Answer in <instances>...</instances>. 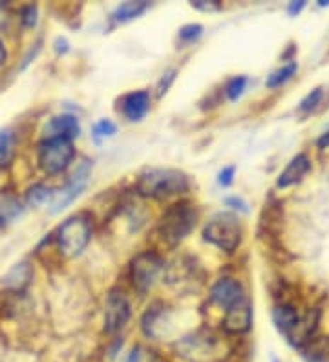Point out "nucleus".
Segmentation results:
<instances>
[{"label": "nucleus", "instance_id": "f257e3e1", "mask_svg": "<svg viewBox=\"0 0 329 362\" xmlns=\"http://www.w3.org/2000/svg\"><path fill=\"white\" fill-rule=\"evenodd\" d=\"M136 190L145 198H171L189 190V177L175 168H149L137 180Z\"/></svg>", "mask_w": 329, "mask_h": 362}, {"label": "nucleus", "instance_id": "a878e982", "mask_svg": "<svg viewBox=\"0 0 329 362\" xmlns=\"http://www.w3.org/2000/svg\"><path fill=\"white\" fill-rule=\"evenodd\" d=\"M115 130L117 129H115V124L112 123V121L101 119L99 123H96V127H93V137H96V141H101L105 137L114 136Z\"/></svg>", "mask_w": 329, "mask_h": 362}, {"label": "nucleus", "instance_id": "f03ea898", "mask_svg": "<svg viewBox=\"0 0 329 362\" xmlns=\"http://www.w3.org/2000/svg\"><path fill=\"white\" fill-rule=\"evenodd\" d=\"M174 349L175 355L187 362H216L225 355V348L219 337L205 329L178 340Z\"/></svg>", "mask_w": 329, "mask_h": 362}, {"label": "nucleus", "instance_id": "423d86ee", "mask_svg": "<svg viewBox=\"0 0 329 362\" xmlns=\"http://www.w3.org/2000/svg\"><path fill=\"white\" fill-rule=\"evenodd\" d=\"M75 156V148L71 139L66 137H52L39 145V167L46 174L64 173Z\"/></svg>", "mask_w": 329, "mask_h": 362}, {"label": "nucleus", "instance_id": "20e7f679", "mask_svg": "<svg viewBox=\"0 0 329 362\" xmlns=\"http://www.w3.org/2000/svg\"><path fill=\"white\" fill-rule=\"evenodd\" d=\"M55 238H57L59 251L66 258L79 257L92 238V221L88 214H75L59 227Z\"/></svg>", "mask_w": 329, "mask_h": 362}, {"label": "nucleus", "instance_id": "393cba45", "mask_svg": "<svg viewBox=\"0 0 329 362\" xmlns=\"http://www.w3.org/2000/svg\"><path fill=\"white\" fill-rule=\"evenodd\" d=\"M246 86H247V79H246V77H234V79H231L227 83V88H225V93H227V98L231 99V101H236V99L240 98L241 93H243Z\"/></svg>", "mask_w": 329, "mask_h": 362}, {"label": "nucleus", "instance_id": "2eb2a0df", "mask_svg": "<svg viewBox=\"0 0 329 362\" xmlns=\"http://www.w3.org/2000/svg\"><path fill=\"white\" fill-rule=\"evenodd\" d=\"M311 163H309V159H307L306 154H299L296 158L291 159V163L285 167L284 173L280 174L278 177V187L280 189H285V187H291L294 183H299L304 176L307 174Z\"/></svg>", "mask_w": 329, "mask_h": 362}, {"label": "nucleus", "instance_id": "bb28decb", "mask_svg": "<svg viewBox=\"0 0 329 362\" xmlns=\"http://www.w3.org/2000/svg\"><path fill=\"white\" fill-rule=\"evenodd\" d=\"M203 33V26L200 24H187L180 30V40L183 42H194L196 39H200Z\"/></svg>", "mask_w": 329, "mask_h": 362}, {"label": "nucleus", "instance_id": "aec40b11", "mask_svg": "<svg viewBox=\"0 0 329 362\" xmlns=\"http://www.w3.org/2000/svg\"><path fill=\"white\" fill-rule=\"evenodd\" d=\"M21 214H22V207L17 199L13 198L4 199V202L0 204V227H4L8 226V223H11V221H15Z\"/></svg>", "mask_w": 329, "mask_h": 362}, {"label": "nucleus", "instance_id": "6e6552de", "mask_svg": "<svg viewBox=\"0 0 329 362\" xmlns=\"http://www.w3.org/2000/svg\"><path fill=\"white\" fill-rule=\"evenodd\" d=\"M90 173H92V163H90V161H83V163L77 167V170L71 174L68 183H66L62 189H59L57 192H53L48 205L50 214H59V212L64 211L75 198H79L81 192L86 189L88 180H90Z\"/></svg>", "mask_w": 329, "mask_h": 362}, {"label": "nucleus", "instance_id": "dca6fc26", "mask_svg": "<svg viewBox=\"0 0 329 362\" xmlns=\"http://www.w3.org/2000/svg\"><path fill=\"white\" fill-rule=\"evenodd\" d=\"M31 276H33L31 265L28 264V262H21V264L13 265V267L2 276V286H4L6 289H11V291H22V289L30 284Z\"/></svg>", "mask_w": 329, "mask_h": 362}, {"label": "nucleus", "instance_id": "72a5a7b5", "mask_svg": "<svg viewBox=\"0 0 329 362\" xmlns=\"http://www.w3.org/2000/svg\"><path fill=\"white\" fill-rule=\"evenodd\" d=\"M6 57H8V52H6L4 45L0 42V66H2V64H4V62H6Z\"/></svg>", "mask_w": 329, "mask_h": 362}, {"label": "nucleus", "instance_id": "39448f33", "mask_svg": "<svg viewBox=\"0 0 329 362\" xmlns=\"http://www.w3.org/2000/svg\"><path fill=\"white\" fill-rule=\"evenodd\" d=\"M203 238L225 252H233L241 242V226L231 212H218L207 221Z\"/></svg>", "mask_w": 329, "mask_h": 362}, {"label": "nucleus", "instance_id": "4468645a", "mask_svg": "<svg viewBox=\"0 0 329 362\" xmlns=\"http://www.w3.org/2000/svg\"><path fill=\"white\" fill-rule=\"evenodd\" d=\"M79 132H81L79 121L75 119L74 115H57V117H53V119L44 127L46 139H52V137H66V139H74V137L79 136Z\"/></svg>", "mask_w": 329, "mask_h": 362}, {"label": "nucleus", "instance_id": "9b49d317", "mask_svg": "<svg viewBox=\"0 0 329 362\" xmlns=\"http://www.w3.org/2000/svg\"><path fill=\"white\" fill-rule=\"evenodd\" d=\"M246 298V293H243V287L238 280L234 279H221L212 286L211 289V300L216 305L229 310L236 305L238 302H241Z\"/></svg>", "mask_w": 329, "mask_h": 362}, {"label": "nucleus", "instance_id": "6ab92c4d", "mask_svg": "<svg viewBox=\"0 0 329 362\" xmlns=\"http://www.w3.org/2000/svg\"><path fill=\"white\" fill-rule=\"evenodd\" d=\"M146 8H149V2H123L117 6L112 17L115 23H128L132 18H137L141 13H145Z\"/></svg>", "mask_w": 329, "mask_h": 362}, {"label": "nucleus", "instance_id": "7c9ffc66", "mask_svg": "<svg viewBox=\"0 0 329 362\" xmlns=\"http://www.w3.org/2000/svg\"><path fill=\"white\" fill-rule=\"evenodd\" d=\"M233 177H234V167H225L218 176V183L224 187H229L233 183Z\"/></svg>", "mask_w": 329, "mask_h": 362}, {"label": "nucleus", "instance_id": "ddd939ff", "mask_svg": "<svg viewBox=\"0 0 329 362\" xmlns=\"http://www.w3.org/2000/svg\"><path fill=\"white\" fill-rule=\"evenodd\" d=\"M150 108V95L145 90L127 93L121 99V112L128 121H141Z\"/></svg>", "mask_w": 329, "mask_h": 362}, {"label": "nucleus", "instance_id": "f3484780", "mask_svg": "<svg viewBox=\"0 0 329 362\" xmlns=\"http://www.w3.org/2000/svg\"><path fill=\"white\" fill-rule=\"evenodd\" d=\"M299 318L300 313L289 304L277 305V308L272 310V320H275V324H277V327L280 329V333L284 337L289 335V332L293 329Z\"/></svg>", "mask_w": 329, "mask_h": 362}, {"label": "nucleus", "instance_id": "2f4dec72", "mask_svg": "<svg viewBox=\"0 0 329 362\" xmlns=\"http://www.w3.org/2000/svg\"><path fill=\"white\" fill-rule=\"evenodd\" d=\"M225 204H227V205H233L234 209H240V211H243V212L247 211L246 204H243V202H241L240 198H227V199H225Z\"/></svg>", "mask_w": 329, "mask_h": 362}, {"label": "nucleus", "instance_id": "9d476101", "mask_svg": "<svg viewBox=\"0 0 329 362\" xmlns=\"http://www.w3.org/2000/svg\"><path fill=\"white\" fill-rule=\"evenodd\" d=\"M250 324H253V310H250L249 300L243 298L236 305L225 310L221 327H224L225 333H229V335H241V333L249 332Z\"/></svg>", "mask_w": 329, "mask_h": 362}, {"label": "nucleus", "instance_id": "f8f14e48", "mask_svg": "<svg viewBox=\"0 0 329 362\" xmlns=\"http://www.w3.org/2000/svg\"><path fill=\"white\" fill-rule=\"evenodd\" d=\"M316 324H318V310H309L306 313H300V318L296 320L294 327L285 339L289 340L293 346H296V348H302L304 344H307L311 340L313 333L316 329Z\"/></svg>", "mask_w": 329, "mask_h": 362}, {"label": "nucleus", "instance_id": "cd10ccee", "mask_svg": "<svg viewBox=\"0 0 329 362\" xmlns=\"http://www.w3.org/2000/svg\"><path fill=\"white\" fill-rule=\"evenodd\" d=\"M321 98H322V88H315L311 93H309V95H307L306 99H304L302 103H300V110H304V112L313 110V108L318 105Z\"/></svg>", "mask_w": 329, "mask_h": 362}, {"label": "nucleus", "instance_id": "473e14b6", "mask_svg": "<svg viewBox=\"0 0 329 362\" xmlns=\"http://www.w3.org/2000/svg\"><path fill=\"white\" fill-rule=\"evenodd\" d=\"M306 6V2H291V6L287 8V11H289V15H296L300 13V9Z\"/></svg>", "mask_w": 329, "mask_h": 362}, {"label": "nucleus", "instance_id": "c756f323", "mask_svg": "<svg viewBox=\"0 0 329 362\" xmlns=\"http://www.w3.org/2000/svg\"><path fill=\"white\" fill-rule=\"evenodd\" d=\"M192 8L200 9V11H218L221 6H219L218 0H196V2H192Z\"/></svg>", "mask_w": 329, "mask_h": 362}, {"label": "nucleus", "instance_id": "b1692460", "mask_svg": "<svg viewBox=\"0 0 329 362\" xmlns=\"http://www.w3.org/2000/svg\"><path fill=\"white\" fill-rule=\"evenodd\" d=\"M127 362H159V358L154 349L145 348V346H136L128 355Z\"/></svg>", "mask_w": 329, "mask_h": 362}, {"label": "nucleus", "instance_id": "a211bd4d", "mask_svg": "<svg viewBox=\"0 0 329 362\" xmlns=\"http://www.w3.org/2000/svg\"><path fill=\"white\" fill-rule=\"evenodd\" d=\"M17 137L9 129L0 130V167H8L15 158Z\"/></svg>", "mask_w": 329, "mask_h": 362}, {"label": "nucleus", "instance_id": "5701e85b", "mask_svg": "<svg viewBox=\"0 0 329 362\" xmlns=\"http://www.w3.org/2000/svg\"><path fill=\"white\" fill-rule=\"evenodd\" d=\"M307 355L315 362H329V337L316 340L315 344L309 346Z\"/></svg>", "mask_w": 329, "mask_h": 362}, {"label": "nucleus", "instance_id": "412c9836", "mask_svg": "<svg viewBox=\"0 0 329 362\" xmlns=\"http://www.w3.org/2000/svg\"><path fill=\"white\" fill-rule=\"evenodd\" d=\"M296 62H289V64H285L284 68H280V70L272 71L271 76L267 77V81H265V84H267L269 88H277V86H280V84L287 83V81L291 79V77L296 74Z\"/></svg>", "mask_w": 329, "mask_h": 362}, {"label": "nucleus", "instance_id": "4be33fe9", "mask_svg": "<svg viewBox=\"0 0 329 362\" xmlns=\"http://www.w3.org/2000/svg\"><path fill=\"white\" fill-rule=\"evenodd\" d=\"M52 196H53V192L48 189V187L35 185L28 190L26 204L30 205V207H37V205H42V204H46V202H50V199H52Z\"/></svg>", "mask_w": 329, "mask_h": 362}, {"label": "nucleus", "instance_id": "c85d7f7f", "mask_svg": "<svg viewBox=\"0 0 329 362\" xmlns=\"http://www.w3.org/2000/svg\"><path fill=\"white\" fill-rule=\"evenodd\" d=\"M21 21L26 28L35 26V23H37V6H26V8L22 9Z\"/></svg>", "mask_w": 329, "mask_h": 362}, {"label": "nucleus", "instance_id": "7ed1b4c3", "mask_svg": "<svg viewBox=\"0 0 329 362\" xmlns=\"http://www.w3.org/2000/svg\"><path fill=\"white\" fill-rule=\"evenodd\" d=\"M197 212L192 205L189 204H175L171 205L167 211L163 212L161 220H159V234H161L163 242L168 245H175L181 240L187 238L192 229L196 227Z\"/></svg>", "mask_w": 329, "mask_h": 362}, {"label": "nucleus", "instance_id": "1a4fd4ad", "mask_svg": "<svg viewBox=\"0 0 329 362\" xmlns=\"http://www.w3.org/2000/svg\"><path fill=\"white\" fill-rule=\"evenodd\" d=\"M128 318H130V304L128 298L121 289H112L106 296V308H105V333L114 335L119 333L127 326Z\"/></svg>", "mask_w": 329, "mask_h": 362}, {"label": "nucleus", "instance_id": "f704fd0d", "mask_svg": "<svg viewBox=\"0 0 329 362\" xmlns=\"http://www.w3.org/2000/svg\"><path fill=\"white\" fill-rule=\"evenodd\" d=\"M318 145H321V148H324V146H329V132H325L324 136L321 137V141H318Z\"/></svg>", "mask_w": 329, "mask_h": 362}, {"label": "nucleus", "instance_id": "0eeeda50", "mask_svg": "<svg viewBox=\"0 0 329 362\" xmlns=\"http://www.w3.org/2000/svg\"><path fill=\"white\" fill-rule=\"evenodd\" d=\"M165 273V262L159 255L152 251L137 255L130 265V279L136 291L146 293L158 282L159 276Z\"/></svg>", "mask_w": 329, "mask_h": 362}]
</instances>
